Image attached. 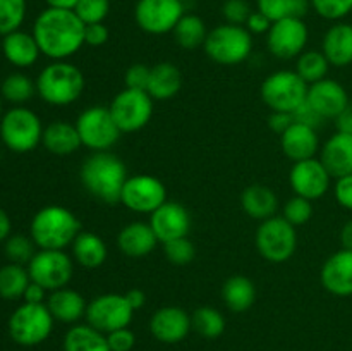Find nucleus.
Listing matches in <instances>:
<instances>
[{
    "mask_svg": "<svg viewBox=\"0 0 352 351\" xmlns=\"http://www.w3.org/2000/svg\"><path fill=\"white\" fill-rule=\"evenodd\" d=\"M251 12L253 10L246 0H226L222 7V14L227 23L237 24V26H244Z\"/></svg>",
    "mask_w": 352,
    "mask_h": 351,
    "instance_id": "46",
    "label": "nucleus"
},
{
    "mask_svg": "<svg viewBox=\"0 0 352 351\" xmlns=\"http://www.w3.org/2000/svg\"><path fill=\"white\" fill-rule=\"evenodd\" d=\"M126 298L129 301V305L133 306L134 312L143 308L144 303H146V296H144V292L141 289H131V291L126 292Z\"/></svg>",
    "mask_w": 352,
    "mask_h": 351,
    "instance_id": "56",
    "label": "nucleus"
},
{
    "mask_svg": "<svg viewBox=\"0 0 352 351\" xmlns=\"http://www.w3.org/2000/svg\"><path fill=\"white\" fill-rule=\"evenodd\" d=\"M292 117H294V123L306 124V126L315 127V129H318L323 124V120H325L322 116H318V114L311 109V105H309L308 102H305L301 107H298V109L292 112Z\"/></svg>",
    "mask_w": 352,
    "mask_h": 351,
    "instance_id": "51",
    "label": "nucleus"
},
{
    "mask_svg": "<svg viewBox=\"0 0 352 351\" xmlns=\"http://www.w3.org/2000/svg\"><path fill=\"white\" fill-rule=\"evenodd\" d=\"M272 21L265 16L263 12L256 10V12H251L250 17L246 21V30L250 31L251 34H267L272 28Z\"/></svg>",
    "mask_w": 352,
    "mask_h": 351,
    "instance_id": "52",
    "label": "nucleus"
},
{
    "mask_svg": "<svg viewBox=\"0 0 352 351\" xmlns=\"http://www.w3.org/2000/svg\"><path fill=\"white\" fill-rule=\"evenodd\" d=\"M206 55L220 65H236L246 61L253 50V38L246 26L220 24L208 31L203 43Z\"/></svg>",
    "mask_w": 352,
    "mask_h": 351,
    "instance_id": "5",
    "label": "nucleus"
},
{
    "mask_svg": "<svg viewBox=\"0 0 352 351\" xmlns=\"http://www.w3.org/2000/svg\"><path fill=\"white\" fill-rule=\"evenodd\" d=\"M0 50H2V48H0Z\"/></svg>",
    "mask_w": 352,
    "mask_h": 351,
    "instance_id": "62",
    "label": "nucleus"
},
{
    "mask_svg": "<svg viewBox=\"0 0 352 351\" xmlns=\"http://www.w3.org/2000/svg\"><path fill=\"white\" fill-rule=\"evenodd\" d=\"M158 237L146 222H131L122 227L117 236V246L126 257L141 258L157 248Z\"/></svg>",
    "mask_w": 352,
    "mask_h": 351,
    "instance_id": "24",
    "label": "nucleus"
},
{
    "mask_svg": "<svg viewBox=\"0 0 352 351\" xmlns=\"http://www.w3.org/2000/svg\"><path fill=\"white\" fill-rule=\"evenodd\" d=\"M85 26L74 10L47 7L34 19L33 36L45 57L65 61L85 45Z\"/></svg>",
    "mask_w": 352,
    "mask_h": 351,
    "instance_id": "1",
    "label": "nucleus"
},
{
    "mask_svg": "<svg viewBox=\"0 0 352 351\" xmlns=\"http://www.w3.org/2000/svg\"><path fill=\"white\" fill-rule=\"evenodd\" d=\"M3 116V109H2V95H0V119H2Z\"/></svg>",
    "mask_w": 352,
    "mask_h": 351,
    "instance_id": "60",
    "label": "nucleus"
},
{
    "mask_svg": "<svg viewBox=\"0 0 352 351\" xmlns=\"http://www.w3.org/2000/svg\"><path fill=\"white\" fill-rule=\"evenodd\" d=\"M340 244L346 250H352V220H347L340 229Z\"/></svg>",
    "mask_w": 352,
    "mask_h": 351,
    "instance_id": "58",
    "label": "nucleus"
},
{
    "mask_svg": "<svg viewBox=\"0 0 352 351\" xmlns=\"http://www.w3.org/2000/svg\"><path fill=\"white\" fill-rule=\"evenodd\" d=\"M3 251H6V257L9 258V262L12 264H21L28 265L30 260L33 258V255L36 253L34 251V241L31 240V236H23V234H14V236H9L6 241H3Z\"/></svg>",
    "mask_w": 352,
    "mask_h": 351,
    "instance_id": "41",
    "label": "nucleus"
},
{
    "mask_svg": "<svg viewBox=\"0 0 352 351\" xmlns=\"http://www.w3.org/2000/svg\"><path fill=\"white\" fill-rule=\"evenodd\" d=\"M64 351H110V346L107 334L89 323H78L65 334Z\"/></svg>",
    "mask_w": 352,
    "mask_h": 351,
    "instance_id": "33",
    "label": "nucleus"
},
{
    "mask_svg": "<svg viewBox=\"0 0 352 351\" xmlns=\"http://www.w3.org/2000/svg\"><path fill=\"white\" fill-rule=\"evenodd\" d=\"M320 17L329 21H340L352 12V0H309Z\"/></svg>",
    "mask_w": 352,
    "mask_h": 351,
    "instance_id": "45",
    "label": "nucleus"
},
{
    "mask_svg": "<svg viewBox=\"0 0 352 351\" xmlns=\"http://www.w3.org/2000/svg\"><path fill=\"white\" fill-rule=\"evenodd\" d=\"M191 327V317L179 306L158 308L150 320V330L155 339L167 344H174L184 339Z\"/></svg>",
    "mask_w": 352,
    "mask_h": 351,
    "instance_id": "20",
    "label": "nucleus"
},
{
    "mask_svg": "<svg viewBox=\"0 0 352 351\" xmlns=\"http://www.w3.org/2000/svg\"><path fill=\"white\" fill-rule=\"evenodd\" d=\"M31 277L28 267L21 264H12L0 267V298L17 299L23 298L24 291L30 286Z\"/></svg>",
    "mask_w": 352,
    "mask_h": 351,
    "instance_id": "34",
    "label": "nucleus"
},
{
    "mask_svg": "<svg viewBox=\"0 0 352 351\" xmlns=\"http://www.w3.org/2000/svg\"><path fill=\"white\" fill-rule=\"evenodd\" d=\"M320 160L332 178L352 174V134L339 131L332 134L320 150Z\"/></svg>",
    "mask_w": 352,
    "mask_h": 351,
    "instance_id": "23",
    "label": "nucleus"
},
{
    "mask_svg": "<svg viewBox=\"0 0 352 351\" xmlns=\"http://www.w3.org/2000/svg\"><path fill=\"white\" fill-rule=\"evenodd\" d=\"M333 120H336V127L339 133L352 134V105L351 103Z\"/></svg>",
    "mask_w": 352,
    "mask_h": 351,
    "instance_id": "55",
    "label": "nucleus"
},
{
    "mask_svg": "<svg viewBox=\"0 0 352 351\" xmlns=\"http://www.w3.org/2000/svg\"><path fill=\"white\" fill-rule=\"evenodd\" d=\"M306 102L325 120L336 119L351 103L346 88L340 83H337L336 79L330 78H325L322 81L309 85Z\"/></svg>",
    "mask_w": 352,
    "mask_h": 351,
    "instance_id": "19",
    "label": "nucleus"
},
{
    "mask_svg": "<svg viewBox=\"0 0 352 351\" xmlns=\"http://www.w3.org/2000/svg\"><path fill=\"white\" fill-rule=\"evenodd\" d=\"M309 0H258V10L272 23L287 17H305L309 9Z\"/></svg>",
    "mask_w": 352,
    "mask_h": 351,
    "instance_id": "36",
    "label": "nucleus"
},
{
    "mask_svg": "<svg viewBox=\"0 0 352 351\" xmlns=\"http://www.w3.org/2000/svg\"><path fill=\"white\" fill-rule=\"evenodd\" d=\"M150 226L160 243H168L172 240L186 237L191 231V215L188 209L177 202H165L150 213Z\"/></svg>",
    "mask_w": 352,
    "mask_h": 351,
    "instance_id": "18",
    "label": "nucleus"
},
{
    "mask_svg": "<svg viewBox=\"0 0 352 351\" xmlns=\"http://www.w3.org/2000/svg\"><path fill=\"white\" fill-rule=\"evenodd\" d=\"M126 181V165L110 151H93L81 167V182L86 191L109 205L120 202Z\"/></svg>",
    "mask_w": 352,
    "mask_h": 351,
    "instance_id": "2",
    "label": "nucleus"
},
{
    "mask_svg": "<svg viewBox=\"0 0 352 351\" xmlns=\"http://www.w3.org/2000/svg\"><path fill=\"white\" fill-rule=\"evenodd\" d=\"M109 28L103 23L95 24H86L85 26V45L89 47H102L109 41Z\"/></svg>",
    "mask_w": 352,
    "mask_h": 351,
    "instance_id": "50",
    "label": "nucleus"
},
{
    "mask_svg": "<svg viewBox=\"0 0 352 351\" xmlns=\"http://www.w3.org/2000/svg\"><path fill=\"white\" fill-rule=\"evenodd\" d=\"M120 202L136 213H153L167 202V188L158 178L150 174H136L127 178Z\"/></svg>",
    "mask_w": 352,
    "mask_h": 351,
    "instance_id": "14",
    "label": "nucleus"
},
{
    "mask_svg": "<svg viewBox=\"0 0 352 351\" xmlns=\"http://www.w3.org/2000/svg\"><path fill=\"white\" fill-rule=\"evenodd\" d=\"M34 83L41 100L55 107L71 105L85 92V74L78 65L65 61H54L41 69Z\"/></svg>",
    "mask_w": 352,
    "mask_h": 351,
    "instance_id": "4",
    "label": "nucleus"
},
{
    "mask_svg": "<svg viewBox=\"0 0 352 351\" xmlns=\"http://www.w3.org/2000/svg\"><path fill=\"white\" fill-rule=\"evenodd\" d=\"M74 12L85 24L103 23L110 12V0H79Z\"/></svg>",
    "mask_w": 352,
    "mask_h": 351,
    "instance_id": "43",
    "label": "nucleus"
},
{
    "mask_svg": "<svg viewBox=\"0 0 352 351\" xmlns=\"http://www.w3.org/2000/svg\"><path fill=\"white\" fill-rule=\"evenodd\" d=\"M31 281L47 291L65 288L74 274L72 258L64 250H40L28 264Z\"/></svg>",
    "mask_w": 352,
    "mask_h": 351,
    "instance_id": "12",
    "label": "nucleus"
},
{
    "mask_svg": "<svg viewBox=\"0 0 352 351\" xmlns=\"http://www.w3.org/2000/svg\"><path fill=\"white\" fill-rule=\"evenodd\" d=\"M41 120L26 107H12L0 119V140L16 153H28L41 143L43 138Z\"/></svg>",
    "mask_w": 352,
    "mask_h": 351,
    "instance_id": "6",
    "label": "nucleus"
},
{
    "mask_svg": "<svg viewBox=\"0 0 352 351\" xmlns=\"http://www.w3.org/2000/svg\"><path fill=\"white\" fill-rule=\"evenodd\" d=\"M107 244L98 234L95 233H79L72 241V257L81 267L96 268L105 264Z\"/></svg>",
    "mask_w": 352,
    "mask_h": 351,
    "instance_id": "31",
    "label": "nucleus"
},
{
    "mask_svg": "<svg viewBox=\"0 0 352 351\" xmlns=\"http://www.w3.org/2000/svg\"><path fill=\"white\" fill-rule=\"evenodd\" d=\"M222 296L227 308L241 313L253 306L254 299H256V288L251 279L244 277V275H232L223 284Z\"/></svg>",
    "mask_w": 352,
    "mask_h": 351,
    "instance_id": "32",
    "label": "nucleus"
},
{
    "mask_svg": "<svg viewBox=\"0 0 352 351\" xmlns=\"http://www.w3.org/2000/svg\"><path fill=\"white\" fill-rule=\"evenodd\" d=\"M241 206L254 220L270 219L278 209V198L268 186L251 184L241 195Z\"/></svg>",
    "mask_w": 352,
    "mask_h": 351,
    "instance_id": "28",
    "label": "nucleus"
},
{
    "mask_svg": "<svg viewBox=\"0 0 352 351\" xmlns=\"http://www.w3.org/2000/svg\"><path fill=\"white\" fill-rule=\"evenodd\" d=\"M172 33H174L177 45H181L186 50H192L205 43L208 31H206L205 21L201 17L196 14H184L181 21L175 24Z\"/></svg>",
    "mask_w": 352,
    "mask_h": 351,
    "instance_id": "35",
    "label": "nucleus"
},
{
    "mask_svg": "<svg viewBox=\"0 0 352 351\" xmlns=\"http://www.w3.org/2000/svg\"><path fill=\"white\" fill-rule=\"evenodd\" d=\"M81 233V222L69 209L48 205L38 210L30 224L31 240L40 250H64Z\"/></svg>",
    "mask_w": 352,
    "mask_h": 351,
    "instance_id": "3",
    "label": "nucleus"
},
{
    "mask_svg": "<svg viewBox=\"0 0 352 351\" xmlns=\"http://www.w3.org/2000/svg\"><path fill=\"white\" fill-rule=\"evenodd\" d=\"M165 255H167L168 262L174 265H188L195 260V244L189 241V237H179V240H172L168 243H164Z\"/></svg>",
    "mask_w": 352,
    "mask_h": 351,
    "instance_id": "44",
    "label": "nucleus"
},
{
    "mask_svg": "<svg viewBox=\"0 0 352 351\" xmlns=\"http://www.w3.org/2000/svg\"><path fill=\"white\" fill-rule=\"evenodd\" d=\"M0 158H2V155H0Z\"/></svg>",
    "mask_w": 352,
    "mask_h": 351,
    "instance_id": "61",
    "label": "nucleus"
},
{
    "mask_svg": "<svg viewBox=\"0 0 352 351\" xmlns=\"http://www.w3.org/2000/svg\"><path fill=\"white\" fill-rule=\"evenodd\" d=\"M54 320L45 303H23L10 315L9 334L21 346H36L48 339Z\"/></svg>",
    "mask_w": 352,
    "mask_h": 351,
    "instance_id": "8",
    "label": "nucleus"
},
{
    "mask_svg": "<svg viewBox=\"0 0 352 351\" xmlns=\"http://www.w3.org/2000/svg\"><path fill=\"white\" fill-rule=\"evenodd\" d=\"M308 83L296 71H277L267 76L261 85L260 95L272 112L292 114L306 102Z\"/></svg>",
    "mask_w": 352,
    "mask_h": 351,
    "instance_id": "7",
    "label": "nucleus"
},
{
    "mask_svg": "<svg viewBox=\"0 0 352 351\" xmlns=\"http://www.w3.org/2000/svg\"><path fill=\"white\" fill-rule=\"evenodd\" d=\"M10 229H12V224H10L9 215L6 210L0 209V243L10 236Z\"/></svg>",
    "mask_w": 352,
    "mask_h": 351,
    "instance_id": "57",
    "label": "nucleus"
},
{
    "mask_svg": "<svg viewBox=\"0 0 352 351\" xmlns=\"http://www.w3.org/2000/svg\"><path fill=\"white\" fill-rule=\"evenodd\" d=\"M333 195H336L337 203L342 209L352 212V174L342 176V178L337 179L336 186H333Z\"/></svg>",
    "mask_w": 352,
    "mask_h": 351,
    "instance_id": "49",
    "label": "nucleus"
},
{
    "mask_svg": "<svg viewBox=\"0 0 352 351\" xmlns=\"http://www.w3.org/2000/svg\"><path fill=\"white\" fill-rule=\"evenodd\" d=\"M76 129L81 143L91 151H109L122 134L110 110L102 105L82 110L76 119Z\"/></svg>",
    "mask_w": 352,
    "mask_h": 351,
    "instance_id": "10",
    "label": "nucleus"
},
{
    "mask_svg": "<svg viewBox=\"0 0 352 351\" xmlns=\"http://www.w3.org/2000/svg\"><path fill=\"white\" fill-rule=\"evenodd\" d=\"M151 67H148L146 64H133L126 71V88L144 89L146 92Z\"/></svg>",
    "mask_w": 352,
    "mask_h": 351,
    "instance_id": "47",
    "label": "nucleus"
},
{
    "mask_svg": "<svg viewBox=\"0 0 352 351\" xmlns=\"http://www.w3.org/2000/svg\"><path fill=\"white\" fill-rule=\"evenodd\" d=\"M282 217H284L287 222H291L294 227L302 226V224L309 222V219L313 217V202L298 195L292 196L291 200L285 202Z\"/></svg>",
    "mask_w": 352,
    "mask_h": 351,
    "instance_id": "42",
    "label": "nucleus"
},
{
    "mask_svg": "<svg viewBox=\"0 0 352 351\" xmlns=\"http://www.w3.org/2000/svg\"><path fill=\"white\" fill-rule=\"evenodd\" d=\"M26 17V0H0V34L17 31Z\"/></svg>",
    "mask_w": 352,
    "mask_h": 351,
    "instance_id": "40",
    "label": "nucleus"
},
{
    "mask_svg": "<svg viewBox=\"0 0 352 351\" xmlns=\"http://www.w3.org/2000/svg\"><path fill=\"white\" fill-rule=\"evenodd\" d=\"M109 110L120 133H134L150 123L153 116V98L144 89L124 88L113 96Z\"/></svg>",
    "mask_w": 352,
    "mask_h": 351,
    "instance_id": "11",
    "label": "nucleus"
},
{
    "mask_svg": "<svg viewBox=\"0 0 352 351\" xmlns=\"http://www.w3.org/2000/svg\"><path fill=\"white\" fill-rule=\"evenodd\" d=\"M308 43V26L301 17L275 21L267 33V47L278 58H294L305 52Z\"/></svg>",
    "mask_w": 352,
    "mask_h": 351,
    "instance_id": "16",
    "label": "nucleus"
},
{
    "mask_svg": "<svg viewBox=\"0 0 352 351\" xmlns=\"http://www.w3.org/2000/svg\"><path fill=\"white\" fill-rule=\"evenodd\" d=\"M182 16V0H138L134 7L136 24L150 34L170 33Z\"/></svg>",
    "mask_w": 352,
    "mask_h": 351,
    "instance_id": "15",
    "label": "nucleus"
},
{
    "mask_svg": "<svg viewBox=\"0 0 352 351\" xmlns=\"http://www.w3.org/2000/svg\"><path fill=\"white\" fill-rule=\"evenodd\" d=\"M134 315L133 306L127 301L126 295L107 292L93 298L86 306V320L91 327L103 334L124 329L131 323Z\"/></svg>",
    "mask_w": 352,
    "mask_h": 351,
    "instance_id": "13",
    "label": "nucleus"
},
{
    "mask_svg": "<svg viewBox=\"0 0 352 351\" xmlns=\"http://www.w3.org/2000/svg\"><path fill=\"white\" fill-rule=\"evenodd\" d=\"M330 69V62L323 55L322 50H306L296 61V72L305 79L308 85L318 83L327 78Z\"/></svg>",
    "mask_w": 352,
    "mask_h": 351,
    "instance_id": "37",
    "label": "nucleus"
},
{
    "mask_svg": "<svg viewBox=\"0 0 352 351\" xmlns=\"http://www.w3.org/2000/svg\"><path fill=\"white\" fill-rule=\"evenodd\" d=\"M41 143L54 155H71L82 145L76 124H69L65 120H55L48 124L43 129Z\"/></svg>",
    "mask_w": 352,
    "mask_h": 351,
    "instance_id": "29",
    "label": "nucleus"
},
{
    "mask_svg": "<svg viewBox=\"0 0 352 351\" xmlns=\"http://www.w3.org/2000/svg\"><path fill=\"white\" fill-rule=\"evenodd\" d=\"M48 7H55V9H71L74 10L76 3L79 0H45Z\"/></svg>",
    "mask_w": 352,
    "mask_h": 351,
    "instance_id": "59",
    "label": "nucleus"
},
{
    "mask_svg": "<svg viewBox=\"0 0 352 351\" xmlns=\"http://www.w3.org/2000/svg\"><path fill=\"white\" fill-rule=\"evenodd\" d=\"M107 341H109L110 351H131L136 344V336L133 330L124 327V329H117L107 334Z\"/></svg>",
    "mask_w": 352,
    "mask_h": 351,
    "instance_id": "48",
    "label": "nucleus"
},
{
    "mask_svg": "<svg viewBox=\"0 0 352 351\" xmlns=\"http://www.w3.org/2000/svg\"><path fill=\"white\" fill-rule=\"evenodd\" d=\"M36 93V83L23 72H12L7 76L0 86V95L10 103H24Z\"/></svg>",
    "mask_w": 352,
    "mask_h": 351,
    "instance_id": "39",
    "label": "nucleus"
},
{
    "mask_svg": "<svg viewBox=\"0 0 352 351\" xmlns=\"http://www.w3.org/2000/svg\"><path fill=\"white\" fill-rule=\"evenodd\" d=\"M292 124H294V117L289 112H272V116L268 117V127L277 134L285 133Z\"/></svg>",
    "mask_w": 352,
    "mask_h": 351,
    "instance_id": "53",
    "label": "nucleus"
},
{
    "mask_svg": "<svg viewBox=\"0 0 352 351\" xmlns=\"http://www.w3.org/2000/svg\"><path fill=\"white\" fill-rule=\"evenodd\" d=\"M45 305L50 310L52 317L55 320L64 323H74L81 317L86 315V306H88V303L85 301L81 292L65 286V288L50 291Z\"/></svg>",
    "mask_w": 352,
    "mask_h": 351,
    "instance_id": "26",
    "label": "nucleus"
},
{
    "mask_svg": "<svg viewBox=\"0 0 352 351\" xmlns=\"http://www.w3.org/2000/svg\"><path fill=\"white\" fill-rule=\"evenodd\" d=\"M182 86V74L172 62H158L151 67L148 81V95L153 100H168L179 93Z\"/></svg>",
    "mask_w": 352,
    "mask_h": 351,
    "instance_id": "30",
    "label": "nucleus"
},
{
    "mask_svg": "<svg viewBox=\"0 0 352 351\" xmlns=\"http://www.w3.org/2000/svg\"><path fill=\"white\" fill-rule=\"evenodd\" d=\"M322 52L336 67L352 64V24L336 23L327 30L322 41Z\"/></svg>",
    "mask_w": 352,
    "mask_h": 351,
    "instance_id": "25",
    "label": "nucleus"
},
{
    "mask_svg": "<svg viewBox=\"0 0 352 351\" xmlns=\"http://www.w3.org/2000/svg\"><path fill=\"white\" fill-rule=\"evenodd\" d=\"M258 251L272 264H284L294 255L298 246L296 227L284 217H270L258 226L254 236Z\"/></svg>",
    "mask_w": 352,
    "mask_h": 351,
    "instance_id": "9",
    "label": "nucleus"
},
{
    "mask_svg": "<svg viewBox=\"0 0 352 351\" xmlns=\"http://www.w3.org/2000/svg\"><path fill=\"white\" fill-rule=\"evenodd\" d=\"M289 182L298 196L308 200H318L329 191L332 176L327 171L320 158H306V160L294 162L289 172Z\"/></svg>",
    "mask_w": 352,
    "mask_h": 351,
    "instance_id": "17",
    "label": "nucleus"
},
{
    "mask_svg": "<svg viewBox=\"0 0 352 351\" xmlns=\"http://www.w3.org/2000/svg\"><path fill=\"white\" fill-rule=\"evenodd\" d=\"M191 323L192 329L206 339H215V337L222 336L226 330V319L219 310L212 308V306H201V308L195 310Z\"/></svg>",
    "mask_w": 352,
    "mask_h": 351,
    "instance_id": "38",
    "label": "nucleus"
},
{
    "mask_svg": "<svg viewBox=\"0 0 352 351\" xmlns=\"http://www.w3.org/2000/svg\"><path fill=\"white\" fill-rule=\"evenodd\" d=\"M47 298V289L33 281L30 282V286H28L26 291H24L23 295L24 303H43Z\"/></svg>",
    "mask_w": 352,
    "mask_h": 351,
    "instance_id": "54",
    "label": "nucleus"
},
{
    "mask_svg": "<svg viewBox=\"0 0 352 351\" xmlns=\"http://www.w3.org/2000/svg\"><path fill=\"white\" fill-rule=\"evenodd\" d=\"M322 286L336 296H352V250L340 248L330 255L320 272Z\"/></svg>",
    "mask_w": 352,
    "mask_h": 351,
    "instance_id": "21",
    "label": "nucleus"
},
{
    "mask_svg": "<svg viewBox=\"0 0 352 351\" xmlns=\"http://www.w3.org/2000/svg\"><path fill=\"white\" fill-rule=\"evenodd\" d=\"M0 48H2V54L6 55L7 61L19 69L31 67L41 54L33 33H26V31L21 30L6 34L2 43H0Z\"/></svg>",
    "mask_w": 352,
    "mask_h": 351,
    "instance_id": "27",
    "label": "nucleus"
},
{
    "mask_svg": "<svg viewBox=\"0 0 352 351\" xmlns=\"http://www.w3.org/2000/svg\"><path fill=\"white\" fill-rule=\"evenodd\" d=\"M280 148L292 162H301L316 157L320 150V140L315 127L294 123L285 133L280 134Z\"/></svg>",
    "mask_w": 352,
    "mask_h": 351,
    "instance_id": "22",
    "label": "nucleus"
}]
</instances>
